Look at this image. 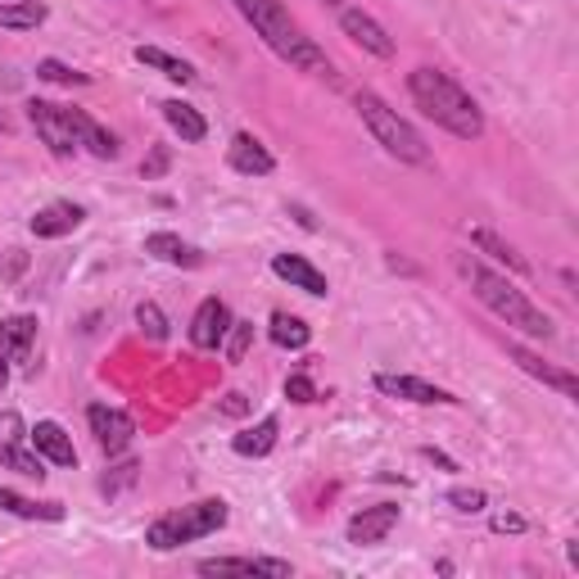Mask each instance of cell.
<instances>
[{"instance_id": "ba28073f", "label": "cell", "mask_w": 579, "mask_h": 579, "mask_svg": "<svg viewBox=\"0 0 579 579\" xmlns=\"http://www.w3.org/2000/svg\"><path fill=\"white\" fill-rule=\"evenodd\" d=\"M28 123L36 127V136L51 145V155H73L77 150V131H73V118L64 105H51V101H28Z\"/></svg>"}, {"instance_id": "cb8c5ba5", "label": "cell", "mask_w": 579, "mask_h": 579, "mask_svg": "<svg viewBox=\"0 0 579 579\" xmlns=\"http://www.w3.org/2000/svg\"><path fill=\"white\" fill-rule=\"evenodd\" d=\"M471 245L480 250V254H489V259H498L507 272H516V276H529V263L507 245V240L503 235H494V231H485V227H480V231H471Z\"/></svg>"}, {"instance_id": "ab89813d", "label": "cell", "mask_w": 579, "mask_h": 579, "mask_svg": "<svg viewBox=\"0 0 579 579\" xmlns=\"http://www.w3.org/2000/svg\"><path fill=\"white\" fill-rule=\"evenodd\" d=\"M0 131H6V118H0Z\"/></svg>"}, {"instance_id": "4316f807", "label": "cell", "mask_w": 579, "mask_h": 579, "mask_svg": "<svg viewBox=\"0 0 579 579\" xmlns=\"http://www.w3.org/2000/svg\"><path fill=\"white\" fill-rule=\"evenodd\" d=\"M267 335H272V345H281V349H304V345L313 340V326H308L304 317L272 313V326H267Z\"/></svg>"}, {"instance_id": "f1b7e54d", "label": "cell", "mask_w": 579, "mask_h": 579, "mask_svg": "<svg viewBox=\"0 0 579 579\" xmlns=\"http://www.w3.org/2000/svg\"><path fill=\"white\" fill-rule=\"evenodd\" d=\"M136 322H140V330L150 335L155 345H164V340H168V317H164V308H159V304H150V299L136 304Z\"/></svg>"}, {"instance_id": "2e32d148", "label": "cell", "mask_w": 579, "mask_h": 579, "mask_svg": "<svg viewBox=\"0 0 579 579\" xmlns=\"http://www.w3.org/2000/svg\"><path fill=\"white\" fill-rule=\"evenodd\" d=\"M82 218H86V209H82V204H73V200H55V204L36 209L28 227H32V235H41V240H60V235L77 231V227H82Z\"/></svg>"}, {"instance_id": "e0dca14e", "label": "cell", "mask_w": 579, "mask_h": 579, "mask_svg": "<svg viewBox=\"0 0 579 579\" xmlns=\"http://www.w3.org/2000/svg\"><path fill=\"white\" fill-rule=\"evenodd\" d=\"M227 159H231V168H235V172H245V177H267V172L276 168L272 150H267V145H263L259 136H250V131L231 136V145H227Z\"/></svg>"}, {"instance_id": "836d02e7", "label": "cell", "mask_w": 579, "mask_h": 579, "mask_svg": "<svg viewBox=\"0 0 579 579\" xmlns=\"http://www.w3.org/2000/svg\"><path fill=\"white\" fill-rule=\"evenodd\" d=\"M449 503H453L457 512H471V516H475V512H485V503H489V498L480 494V489H453V494H449Z\"/></svg>"}, {"instance_id": "ffe728a7", "label": "cell", "mask_w": 579, "mask_h": 579, "mask_svg": "<svg viewBox=\"0 0 579 579\" xmlns=\"http://www.w3.org/2000/svg\"><path fill=\"white\" fill-rule=\"evenodd\" d=\"M145 254H155L159 263H172V267H204V254L196 245H186V240L172 235V231H150V235H145Z\"/></svg>"}, {"instance_id": "52a82bcc", "label": "cell", "mask_w": 579, "mask_h": 579, "mask_svg": "<svg viewBox=\"0 0 579 579\" xmlns=\"http://www.w3.org/2000/svg\"><path fill=\"white\" fill-rule=\"evenodd\" d=\"M86 425L95 434V444H101L109 457L127 453L131 440H136V421L123 412V408H109V403H91L86 408Z\"/></svg>"}, {"instance_id": "4dcf8cb0", "label": "cell", "mask_w": 579, "mask_h": 579, "mask_svg": "<svg viewBox=\"0 0 579 579\" xmlns=\"http://www.w3.org/2000/svg\"><path fill=\"white\" fill-rule=\"evenodd\" d=\"M36 77H41V82H55V86H86V82H91L86 73H73V69L60 64V60H41V64H36Z\"/></svg>"}, {"instance_id": "4fadbf2b", "label": "cell", "mask_w": 579, "mask_h": 579, "mask_svg": "<svg viewBox=\"0 0 579 579\" xmlns=\"http://www.w3.org/2000/svg\"><path fill=\"white\" fill-rule=\"evenodd\" d=\"M507 358L520 367V371H529L535 380H544L548 390H557V394H566V399H579V380H575V371H566V367H552V362H544L539 354H529L525 345H507Z\"/></svg>"}, {"instance_id": "277c9868", "label": "cell", "mask_w": 579, "mask_h": 579, "mask_svg": "<svg viewBox=\"0 0 579 579\" xmlns=\"http://www.w3.org/2000/svg\"><path fill=\"white\" fill-rule=\"evenodd\" d=\"M354 109L367 123V131L376 136V145H385V155H394L399 164H430V145L421 140V131L408 118H399V109L385 105L376 91H358Z\"/></svg>"}, {"instance_id": "3957f363", "label": "cell", "mask_w": 579, "mask_h": 579, "mask_svg": "<svg viewBox=\"0 0 579 579\" xmlns=\"http://www.w3.org/2000/svg\"><path fill=\"white\" fill-rule=\"evenodd\" d=\"M408 91H412L417 109L430 123H440L444 131H453L462 140H480V136H485V114H480V105L471 101V91L462 82H453L449 73L417 69V73H408Z\"/></svg>"}, {"instance_id": "ac0fdd59", "label": "cell", "mask_w": 579, "mask_h": 579, "mask_svg": "<svg viewBox=\"0 0 579 579\" xmlns=\"http://www.w3.org/2000/svg\"><path fill=\"white\" fill-rule=\"evenodd\" d=\"M272 272H276L281 281H290L295 290H304V295H313V299H326V295H330V281H326L308 259H299V254H276V259H272Z\"/></svg>"}, {"instance_id": "7402d4cb", "label": "cell", "mask_w": 579, "mask_h": 579, "mask_svg": "<svg viewBox=\"0 0 579 579\" xmlns=\"http://www.w3.org/2000/svg\"><path fill=\"white\" fill-rule=\"evenodd\" d=\"M276 434H281V421H276V417H263L259 425L240 430L235 440H231V449H235L240 457H267V453L276 449Z\"/></svg>"}, {"instance_id": "9c48e42d", "label": "cell", "mask_w": 579, "mask_h": 579, "mask_svg": "<svg viewBox=\"0 0 579 579\" xmlns=\"http://www.w3.org/2000/svg\"><path fill=\"white\" fill-rule=\"evenodd\" d=\"M376 390H380V394H390V399L421 403V408H434V403L453 408V403H462L457 394L440 390V385H430V380H421V376H390V371H380V376H376Z\"/></svg>"}, {"instance_id": "8992f818", "label": "cell", "mask_w": 579, "mask_h": 579, "mask_svg": "<svg viewBox=\"0 0 579 579\" xmlns=\"http://www.w3.org/2000/svg\"><path fill=\"white\" fill-rule=\"evenodd\" d=\"M0 466H10L28 480L45 475V457L28 449V421L19 412H0Z\"/></svg>"}, {"instance_id": "30bf717a", "label": "cell", "mask_w": 579, "mask_h": 579, "mask_svg": "<svg viewBox=\"0 0 579 579\" xmlns=\"http://www.w3.org/2000/svg\"><path fill=\"white\" fill-rule=\"evenodd\" d=\"M399 525V507L394 503H376V507H362L354 520H349V544L354 548H376V544H385L390 539V529Z\"/></svg>"}, {"instance_id": "8fae6325", "label": "cell", "mask_w": 579, "mask_h": 579, "mask_svg": "<svg viewBox=\"0 0 579 579\" xmlns=\"http://www.w3.org/2000/svg\"><path fill=\"white\" fill-rule=\"evenodd\" d=\"M340 28H345V36H349L354 45H362L367 55H376V60H394V36L385 32L367 10H340Z\"/></svg>"}, {"instance_id": "e575fe53", "label": "cell", "mask_w": 579, "mask_h": 579, "mask_svg": "<svg viewBox=\"0 0 579 579\" xmlns=\"http://www.w3.org/2000/svg\"><path fill=\"white\" fill-rule=\"evenodd\" d=\"M494 529H498V535H520V529H525V516H516V512H498V516H494Z\"/></svg>"}, {"instance_id": "d6986e66", "label": "cell", "mask_w": 579, "mask_h": 579, "mask_svg": "<svg viewBox=\"0 0 579 579\" xmlns=\"http://www.w3.org/2000/svg\"><path fill=\"white\" fill-rule=\"evenodd\" d=\"M69 118H73V131H77V150H86V155H95V159H118V136L109 131V127H101L91 114H82V109H69Z\"/></svg>"}, {"instance_id": "7c38bea8", "label": "cell", "mask_w": 579, "mask_h": 579, "mask_svg": "<svg viewBox=\"0 0 579 579\" xmlns=\"http://www.w3.org/2000/svg\"><path fill=\"white\" fill-rule=\"evenodd\" d=\"M227 330H231V308L218 299V295H209L200 308H196V317H190V345L196 349H218L222 340H227Z\"/></svg>"}, {"instance_id": "8d00e7d4", "label": "cell", "mask_w": 579, "mask_h": 579, "mask_svg": "<svg viewBox=\"0 0 579 579\" xmlns=\"http://www.w3.org/2000/svg\"><path fill=\"white\" fill-rule=\"evenodd\" d=\"M218 412H227V417H245L250 403H245V394H227V399L218 403Z\"/></svg>"}, {"instance_id": "1f68e13d", "label": "cell", "mask_w": 579, "mask_h": 579, "mask_svg": "<svg viewBox=\"0 0 579 579\" xmlns=\"http://www.w3.org/2000/svg\"><path fill=\"white\" fill-rule=\"evenodd\" d=\"M285 399H290V403H317V385H313L304 371H295V376L285 380Z\"/></svg>"}, {"instance_id": "5bb4252c", "label": "cell", "mask_w": 579, "mask_h": 579, "mask_svg": "<svg viewBox=\"0 0 579 579\" xmlns=\"http://www.w3.org/2000/svg\"><path fill=\"white\" fill-rule=\"evenodd\" d=\"M28 444L51 462V466H77V449H73V440H69V430L60 425V421H36L32 430H28Z\"/></svg>"}, {"instance_id": "74e56055", "label": "cell", "mask_w": 579, "mask_h": 579, "mask_svg": "<svg viewBox=\"0 0 579 579\" xmlns=\"http://www.w3.org/2000/svg\"><path fill=\"white\" fill-rule=\"evenodd\" d=\"M10 385V362H6V354H0V390Z\"/></svg>"}, {"instance_id": "44dd1931", "label": "cell", "mask_w": 579, "mask_h": 579, "mask_svg": "<svg viewBox=\"0 0 579 579\" xmlns=\"http://www.w3.org/2000/svg\"><path fill=\"white\" fill-rule=\"evenodd\" d=\"M32 340H36V317L19 313V317L0 322V354H6V362H28Z\"/></svg>"}, {"instance_id": "603a6c76", "label": "cell", "mask_w": 579, "mask_h": 579, "mask_svg": "<svg viewBox=\"0 0 579 579\" xmlns=\"http://www.w3.org/2000/svg\"><path fill=\"white\" fill-rule=\"evenodd\" d=\"M136 64H145V69H155V73H164L168 82H196V69H190L186 60H177V55H168V51H159V45H136Z\"/></svg>"}, {"instance_id": "6da1fadb", "label": "cell", "mask_w": 579, "mask_h": 579, "mask_svg": "<svg viewBox=\"0 0 579 579\" xmlns=\"http://www.w3.org/2000/svg\"><path fill=\"white\" fill-rule=\"evenodd\" d=\"M231 6L240 10V19H245L259 36H263V45L276 55V60H285L290 69H299V73H313V77H330L335 82V69H330V60H326V51L322 45L290 19V10L281 6V0H231Z\"/></svg>"}, {"instance_id": "d4e9b609", "label": "cell", "mask_w": 579, "mask_h": 579, "mask_svg": "<svg viewBox=\"0 0 579 579\" xmlns=\"http://www.w3.org/2000/svg\"><path fill=\"white\" fill-rule=\"evenodd\" d=\"M164 118H168V127L186 140V145H200L204 136H209V123L190 109V105H181V101H164Z\"/></svg>"}, {"instance_id": "d590c367", "label": "cell", "mask_w": 579, "mask_h": 579, "mask_svg": "<svg viewBox=\"0 0 579 579\" xmlns=\"http://www.w3.org/2000/svg\"><path fill=\"white\" fill-rule=\"evenodd\" d=\"M164 168H168V150H164V145H159V150L150 155V164H140V177H145V181H150V177H159Z\"/></svg>"}, {"instance_id": "f35d334b", "label": "cell", "mask_w": 579, "mask_h": 579, "mask_svg": "<svg viewBox=\"0 0 579 579\" xmlns=\"http://www.w3.org/2000/svg\"><path fill=\"white\" fill-rule=\"evenodd\" d=\"M326 6H340V0H326Z\"/></svg>"}, {"instance_id": "484cf974", "label": "cell", "mask_w": 579, "mask_h": 579, "mask_svg": "<svg viewBox=\"0 0 579 579\" xmlns=\"http://www.w3.org/2000/svg\"><path fill=\"white\" fill-rule=\"evenodd\" d=\"M0 512L10 516H23V520H64V507L60 503H32L14 489H0Z\"/></svg>"}, {"instance_id": "83f0119b", "label": "cell", "mask_w": 579, "mask_h": 579, "mask_svg": "<svg viewBox=\"0 0 579 579\" xmlns=\"http://www.w3.org/2000/svg\"><path fill=\"white\" fill-rule=\"evenodd\" d=\"M41 23H45V6H41V0H14V6H0V28L28 32V28H41Z\"/></svg>"}, {"instance_id": "7a4b0ae2", "label": "cell", "mask_w": 579, "mask_h": 579, "mask_svg": "<svg viewBox=\"0 0 579 579\" xmlns=\"http://www.w3.org/2000/svg\"><path fill=\"white\" fill-rule=\"evenodd\" d=\"M457 272L471 281V290H475V299L485 304L498 322H507V326H516L520 335H529V340H552V317L544 313V308H535L529 304V295L525 290H516L503 272H494V267H485L475 254H457Z\"/></svg>"}, {"instance_id": "5b68a950", "label": "cell", "mask_w": 579, "mask_h": 579, "mask_svg": "<svg viewBox=\"0 0 579 579\" xmlns=\"http://www.w3.org/2000/svg\"><path fill=\"white\" fill-rule=\"evenodd\" d=\"M227 503L222 498H204V503H190V507H177V512H164L150 520L145 529V544L155 552H172L181 544H196V539H209L227 525Z\"/></svg>"}, {"instance_id": "f546056e", "label": "cell", "mask_w": 579, "mask_h": 579, "mask_svg": "<svg viewBox=\"0 0 579 579\" xmlns=\"http://www.w3.org/2000/svg\"><path fill=\"white\" fill-rule=\"evenodd\" d=\"M227 358L231 362H245V354H250V345H254V322H231V330H227Z\"/></svg>"}, {"instance_id": "9a60e30c", "label": "cell", "mask_w": 579, "mask_h": 579, "mask_svg": "<svg viewBox=\"0 0 579 579\" xmlns=\"http://www.w3.org/2000/svg\"><path fill=\"white\" fill-rule=\"evenodd\" d=\"M200 575H272V579H290L295 566L276 561V557H209V561H200Z\"/></svg>"}, {"instance_id": "d6a6232c", "label": "cell", "mask_w": 579, "mask_h": 579, "mask_svg": "<svg viewBox=\"0 0 579 579\" xmlns=\"http://www.w3.org/2000/svg\"><path fill=\"white\" fill-rule=\"evenodd\" d=\"M136 471H140V466H136L131 457H127V462H118V466H114V475H105V485H101V489L114 498L118 489H127V485H131V480H136Z\"/></svg>"}]
</instances>
